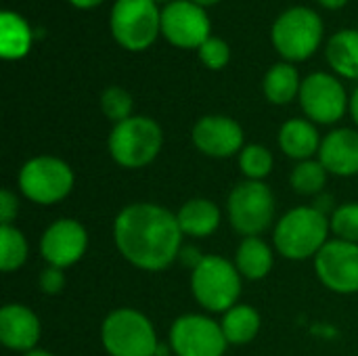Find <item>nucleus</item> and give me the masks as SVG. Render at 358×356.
Returning <instances> with one entry per match:
<instances>
[{"instance_id":"obj_1","label":"nucleus","mask_w":358,"mask_h":356,"mask_svg":"<svg viewBox=\"0 0 358 356\" xmlns=\"http://www.w3.org/2000/svg\"><path fill=\"white\" fill-rule=\"evenodd\" d=\"M120 254L143 271H162L178 254L182 231L178 218L155 204H132L113 222Z\"/></svg>"},{"instance_id":"obj_2","label":"nucleus","mask_w":358,"mask_h":356,"mask_svg":"<svg viewBox=\"0 0 358 356\" xmlns=\"http://www.w3.org/2000/svg\"><path fill=\"white\" fill-rule=\"evenodd\" d=\"M329 222L319 208H296L275 229V245L289 260L317 256L327 243Z\"/></svg>"},{"instance_id":"obj_3","label":"nucleus","mask_w":358,"mask_h":356,"mask_svg":"<svg viewBox=\"0 0 358 356\" xmlns=\"http://www.w3.org/2000/svg\"><path fill=\"white\" fill-rule=\"evenodd\" d=\"M162 143L164 136L157 122L134 115L115 124L109 136V153L124 168H143L157 157Z\"/></svg>"},{"instance_id":"obj_4","label":"nucleus","mask_w":358,"mask_h":356,"mask_svg":"<svg viewBox=\"0 0 358 356\" xmlns=\"http://www.w3.org/2000/svg\"><path fill=\"white\" fill-rule=\"evenodd\" d=\"M101 340L111 356H155L159 348L151 321L130 308L113 311L105 319Z\"/></svg>"},{"instance_id":"obj_5","label":"nucleus","mask_w":358,"mask_h":356,"mask_svg":"<svg viewBox=\"0 0 358 356\" xmlns=\"http://www.w3.org/2000/svg\"><path fill=\"white\" fill-rule=\"evenodd\" d=\"M191 287L197 302L208 311H229L241 294L239 271L220 256H203L193 269Z\"/></svg>"},{"instance_id":"obj_6","label":"nucleus","mask_w":358,"mask_h":356,"mask_svg":"<svg viewBox=\"0 0 358 356\" xmlns=\"http://www.w3.org/2000/svg\"><path fill=\"white\" fill-rule=\"evenodd\" d=\"M321 38L323 21L315 10L306 6H294L285 10L273 25L275 48L287 61L308 59L317 50Z\"/></svg>"},{"instance_id":"obj_7","label":"nucleus","mask_w":358,"mask_h":356,"mask_svg":"<svg viewBox=\"0 0 358 356\" xmlns=\"http://www.w3.org/2000/svg\"><path fill=\"white\" fill-rule=\"evenodd\" d=\"M162 29V13L153 0H117L111 10V34L128 50L153 44Z\"/></svg>"},{"instance_id":"obj_8","label":"nucleus","mask_w":358,"mask_h":356,"mask_svg":"<svg viewBox=\"0 0 358 356\" xmlns=\"http://www.w3.org/2000/svg\"><path fill=\"white\" fill-rule=\"evenodd\" d=\"M19 187L23 195L36 204H57L73 189V172L63 159L40 155L21 168Z\"/></svg>"},{"instance_id":"obj_9","label":"nucleus","mask_w":358,"mask_h":356,"mask_svg":"<svg viewBox=\"0 0 358 356\" xmlns=\"http://www.w3.org/2000/svg\"><path fill=\"white\" fill-rule=\"evenodd\" d=\"M275 216V199L260 180H245L229 195V218L235 231L245 237H256L268 229Z\"/></svg>"},{"instance_id":"obj_10","label":"nucleus","mask_w":358,"mask_h":356,"mask_svg":"<svg viewBox=\"0 0 358 356\" xmlns=\"http://www.w3.org/2000/svg\"><path fill=\"white\" fill-rule=\"evenodd\" d=\"M170 344L178 356H222L229 342L216 321L201 315H185L172 325Z\"/></svg>"},{"instance_id":"obj_11","label":"nucleus","mask_w":358,"mask_h":356,"mask_svg":"<svg viewBox=\"0 0 358 356\" xmlns=\"http://www.w3.org/2000/svg\"><path fill=\"white\" fill-rule=\"evenodd\" d=\"M315 269L325 287L338 294L358 292V243L327 241L315 258Z\"/></svg>"},{"instance_id":"obj_12","label":"nucleus","mask_w":358,"mask_h":356,"mask_svg":"<svg viewBox=\"0 0 358 356\" xmlns=\"http://www.w3.org/2000/svg\"><path fill=\"white\" fill-rule=\"evenodd\" d=\"M162 31L178 48H199L210 38V19L193 0H174L162 10Z\"/></svg>"},{"instance_id":"obj_13","label":"nucleus","mask_w":358,"mask_h":356,"mask_svg":"<svg viewBox=\"0 0 358 356\" xmlns=\"http://www.w3.org/2000/svg\"><path fill=\"white\" fill-rule=\"evenodd\" d=\"M300 103L306 115L319 124H334L346 111L344 86L329 73H313L302 82Z\"/></svg>"},{"instance_id":"obj_14","label":"nucleus","mask_w":358,"mask_h":356,"mask_svg":"<svg viewBox=\"0 0 358 356\" xmlns=\"http://www.w3.org/2000/svg\"><path fill=\"white\" fill-rule=\"evenodd\" d=\"M86 245H88L86 229L78 220L61 218L44 231L40 241V252L50 266L65 269L76 264L84 256Z\"/></svg>"},{"instance_id":"obj_15","label":"nucleus","mask_w":358,"mask_h":356,"mask_svg":"<svg viewBox=\"0 0 358 356\" xmlns=\"http://www.w3.org/2000/svg\"><path fill=\"white\" fill-rule=\"evenodd\" d=\"M195 147L210 157H231L243 145L241 126L224 115L201 118L193 128Z\"/></svg>"},{"instance_id":"obj_16","label":"nucleus","mask_w":358,"mask_h":356,"mask_svg":"<svg viewBox=\"0 0 358 356\" xmlns=\"http://www.w3.org/2000/svg\"><path fill=\"white\" fill-rule=\"evenodd\" d=\"M40 338L38 317L21 304H6L0 311V342L10 350H34Z\"/></svg>"},{"instance_id":"obj_17","label":"nucleus","mask_w":358,"mask_h":356,"mask_svg":"<svg viewBox=\"0 0 358 356\" xmlns=\"http://www.w3.org/2000/svg\"><path fill=\"white\" fill-rule=\"evenodd\" d=\"M319 162L338 176L358 174V132L342 128L327 134L319 149Z\"/></svg>"},{"instance_id":"obj_18","label":"nucleus","mask_w":358,"mask_h":356,"mask_svg":"<svg viewBox=\"0 0 358 356\" xmlns=\"http://www.w3.org/2000/svg\"><path fill=\"white\" fill-rule=\"evenodd\" d=\"M279 145L281 149L294 157V159H308L321 149L319 145V132L317 128L306 120H289L281 126L279 132Z\"/></svg>"},{"instance_id":"obj_19","label":"nucleus","mask_w":358,"mask_h":356,"mask_svg":"<svg viewBox=\"0 0 358 356\" xmlns=\"http://www.w3.org/2000/svg\"><path fill=\"white\" fill-rule=\"evenodd\" d=\"M176 218L182 233L191 237H208L220 225V210L210 199H191L178 210Z\"/></svg>"},{"instance_id":"obj_20","label":"nucleus","mask_w":358,"mask_h":356,"mask_svg":"<svg viewBox=\"0 0 358 356\" xmlns=\"http://www.w3.org/2000/svg\"><path fill=\"white\" fill-rule=\"evenodd\" d=\"M327 59L331 67L344 76L358 80V31L344 29L338 31L327 44Z\"/></svg>"},{"instance_id":"obj_21","label":"nucleus","mask_w":358,"mask_h":356,"mask_svg":"<svg viewBox=\"0 0 358 356\" xmlns=\"http://www.w3.org/2000/svg\"><path fill=\"white\" fill-rule=\"evenodd\" d=\"M273 266V252L260 237H245L237 250V271L248 279H262Z\"/></svg>"},{"instance_id":"obj_22","label":"nucleus","mask_w":358,"mask_h":356,"mask_svg":"<svg viewBox=\"0 0 358 356\" xmlns=\"http://www.w3.org/2000/svg\"><path fill=\"white\" fill-rule=\"evenodd\" d=\"M31 31L27 23L15 15L4 10L0 15V52L6 59H19L29 50Z\"/></svg>"},{"instance_id":"obj_23","label":"nucleus","mask_w":358,"mask_h":356,"mask_svg":"<svg viewBox=\"0 0 358 356\" xmlns=\"http://www.w3.org/2000/svg\"><path fill=\"white\" fill-rule=\"evenodd\" d=\"M220 327L229 344H248L260 329V317L252 306H233L227 311Z\"/></svg>"},{"instance_id":"obj_24","label":"nucleus","mask_w":358,"mask_h":356,"mask_svg":"<svg viewBox=\"0 0 358 356\" xmlns=\"http://www.w3.org/2000/svg\"><path fill=\"white\" fill-rule=\"evenodd\" d=\"M300 88L298 71L289 63H277L264 78V94L275 105L289 103L296 94H300Z\"/></svg>"},{"instance_id":"obj_25","label":"nucleus","mask_w":358,"mask_h":356,"mask_svg":"<svg viewBox=\"0 0 358 356\" xmlns=\"http://www.w3.org/2000/svg\"><path fill=\"white\" fill-rule=\"evenodd\" d=\"M27 258V241L21 231L6 225L0 229V266L4 273L17 271Z\"/></svg>"},{"instance_id":"obj_26","label":"nucleus","mask_w":358,"mask_h":356,"mask_svg":"<svg viewBox=\"0 0 358 356\" xmlns=\"http://www.w3.org/2000/svg\"><path fill=\"white\" fill-rule=\"evenodd\" d=\"M327 180V170L321 162H302L296 166V170L292 172V187L296 193L302 195H315L325 187Z\"/></svg>"},{"instance_id":"obj_27","label":"nucleus","mask_w":358,"mask_h":356,"mask_svg":"<svg viewBox=\"0 0 358 356\" xmlns=\"http://www.w3.org/2000/svg\"><path fill=\"white\" fill-rule=\"evenodd\" d=\"M239 166H241L243 174L248 176V180H260L271 174L273 155L262 145H250L241 151Z\"/></svg>"},{"instance_id":"obj_28","label":"nucleus","mask_w":358,"mask_h":356,"mask_svg":"<svg viewBox=\"0 0 358 356\" xmlns=\"http://www.w3.org/2000/svg\"><path fill=\"white\" fill-rule=\"evenodd\" d=\"M101 109L109 120L120 124V122L132 118L130 115L132 113V97L124 88L111 86L101 94Z\"/></svg>"},{"instance_id":"obj_29","label":"nucleus","mask_w":358,"mask_h":356,"mask_svg":"<svg viewBox=\"0 0 358 356\" xmlns=\"http://www.w3.org/2000/svg\"><path fill=\"white\" fill-rule=\"evenodd\" d=\"M329 227L338 235V239L358 243V204L340 206L334 212V216L329 220Z\"/></svg>"},{"instance_id":"obj_30","label":"nucleus","mask_w":358,"mask_h":356,"mask_svg":"<svg viewBox=\"0 0 358 356\" xmlns=\"http://www.w3.org/2000/svg\"><path fill=\"white\" fill-rule=\"evenodd\" d=\"M229 57H231L229 44L224 40H220V38H208L199 46V59L210 69H222L229 63Z\"/></svg>"},{"instance_id":"obj_31","label":"nucleus","mask_w":358,"mask_h":356,"mask_svg":"<svg viewBox=\"0 0 358 356\" xmlns=\"http://www.w3.org/2000/svg\"><path fill=\"white\" fill-rule=\"evenodd\" d=\"M65 285V275H63V269H57V266H48L42 271L40 275V287L44 294H59Z\"/></svg>"},{"instance_id":"obj_32","label":"nucleus","mask_w":358,"mask_h":356,"mask_svg":"<svg viewBox=\"0 0 358 356\" xmlns=\"http://www.w3.org/2000/svg\"><path fill=\"white\" fill-rule=\"evenodd\" d=\"M17 210H19L17 197L10 191L2 189L0 191V222H2V227L13 222V218L17 216Z\"/></svg>"},{"instance_id":"obj_33","label":"nucleus","mask_w":358,"mask_h":356,"mask_svg":"<svg viewBox=\"0 0 358 356\" xmlns=\"http://www.w3.org/2000/svg\"><path fill=\"white\" fill-rule=\"evenodd\" d=\"M73 6H78V8H92V6H96V4H101L103 0H69Z\"/></svg>"},{"instance_id":"obj_34","label":"nucleus","mask_w":358,"mask_h":356,"mask_svg":"<svg viewBox=\"0 0 358 356\" xmlns=\"http://www.w3.org/2000/svg\"><path fill=\"white\" fill-rule=\"evenodd\" d=\"M325 8H342L348 0H319Z\"/></svg>"},{"instance_id":"obj_35","label":"nucleus","mask_w":358,"mask_h":356,"mask_svg":"<svg viewBox=\"0 0 358 356\" xmlns=\"http://www.w3.org/2000/svg\"><path fill=\"white\" fill-rule=\"evenodd\" d=\"M350 111H352V118H355V122L358 124V88L355 90V94H352V101H350Z\"/></svg>"},{"instance_id":"obj_36","label":"nucleus","mask_w":358,"mask_h":356,"mask_svg":"<svg viewBox=\"0 0 358 356\" xmlns=\"http://www.w3.org/2000/svg\"><path fill=\"white\" fill-rule=\"evenodd\" d=\"M25 356H52L50 353H46V350H29V353H25Z\"/></svg>"},{"instance_id":"obj_37","label":"nucleus","mask_w":358,"mask_h":356,"mask_svg":"<svg viewBox=\"0 0 358 356\" xmlns=\"http://www.w3.org/2000/svg\"><path fill=\"white\" fill-rule=\"evenodd\" d=\"M195 4H199V6H210V4H216L218 0H193Z\"/></svg>"},{"instance_id":"obj_38","label":"nucleus","mask_w":358,"mask_h":356,"mask_svg":"<svg viewBox=\"0 0 358 356\" xmlns=\"http://www.w3.org/2000/svg\"><path fill=\"white\" fill-rule=\"evenodd\" d=\"M153 2H170V0H153Z\"/></svg>"}]
</instances>
